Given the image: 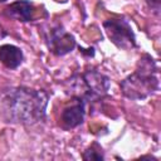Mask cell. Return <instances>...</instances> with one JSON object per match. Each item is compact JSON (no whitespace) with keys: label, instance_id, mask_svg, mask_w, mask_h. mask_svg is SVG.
Wrapping results in <instances>:
<instances>
[{"label":"cell","instance_id":"cell-1","mask_svg":"<svg viewBox=\"0 0 161 161\" xmlns=\"http://www.w3.org/2000/svg\"><path fill=\"white\" fill-rule=\"evenodd\" d=\"M48 94L29 87H10L0 96V113L14 125H35L45 118Z\"/></svg>","mask_w":161,"mask_h":161},{"label":"cell","instance_id":"cell-2","mask_svg":"<svg viewBox=\"0 0 161 161\" xmlns=\"http://www.w3.org/2000/svg\"><path fill=\"white\" fill-rule=\"evenodd\" d=\"M121 92L130 99H145L153 94L158 87V72L153 59L150 55H143L137 65V69L126 77L121 84Z\"/></svg>","mask_w":161,"mask_h":161},{"label":"cell","instance_id":"cell-3","mask_svg":"<svg viewBox=\"0 0 161 161\" xmlns=\"http://www.w3.org/2000/svg\"><path fill=\"white\" fill-rule=\"evenodd\" d=\"M72 80H74L73 93L75 98H79L84 102L98 97H103L107 94L109 89L108 77L94 69L87 70Z\"/></svg>","mask_w":161,"mask_h":161},{"label":"cell","instance_id":"cell-4","mask_svg":"<svg viewBox=\"0 0 161 161\" xmlns=\"http://www.w3.org/2000/svg\"><path fill=\"white\" fill-rule=\"evenodd\" d=\"M103 28L106 30L109 40L119 49H132L136 47L135 34L132 31L131 25L127 20L123 19H109L103 23Z\"/></svg>","mask_w":161,"mask_h":161},{"label":"cell","instance_id":"cell-5","mask_svg":"<svg viewBox=\"0 0 161 161\" xmlns=\"http://www.w3.org/2000/svg\"><path fill=\"white\" fill-rule=\"evenodd\" d=\"M47 44L53 54L64 55L74 49L75 40L73 35L67 33L62 26H55L49 30L47 36Z\"/></svg>","mask_w":161,"mask_h":161},{"label":"cell","instance_id":"cell-6","mask_svg":"<svg viewBox=\"0 0 161 161\" xmlns=\"http://www.w3.org/2000/svg\"><path fill=\"white\" fill-rule=\"evenodd\" d=\"M84 101L74 97V103L63 109L60 121L65 128H74L84 121Z\"/></svg>","mask_w":161,"mask_h":161},{"label":"cell","instance_id":"cell-7","mask_svg":"<svg viewBox=\"0 0 161 161\" xmlns=\"http://www.w3.org/2000/svg\"><path fill=\"white\" fill-rule=\"evenodd\" d=\"M4 14L19 21H30L34 16V6L28 0H18L4 9Z\"/></svg>","mask_w":161,"mask_h":161},{"label":"cell","instance_id":"cell-8","mask_svg":"<svg viewBox=\"0 0 161 161\" xmlns=\"http://www.w3.org/2000/svg\"><path fill=\"white\" fill-rule=\"evenodd\" d=\"M23 52L13 44L0 45V62L9 69H15L23 63Z\"/></svg>","mask_w":161,"mask_h":161},{"label":"cell","instance_id":"cell-9","mask_svg":"<svg viewBox=\"0 0 161 161\" xmlns=\"http://www.w3.org/2000/svg\"><path fill=\"white\" fill-rule=\"evenodd\" d=\"M83 160H103L104 156H103V152H102V148L98 147V145H93L91 147H88L83 155H82Z\"/></svg>","mask_w":161,"mask_h":161},{"label":"cell","instance_id":"cell-10","mask_svg":"<svg viewBox=\"0 0 161 161\" xmlns=\"http://www.w3.org/2000/svg\"><path fill=\"white\" fill-rule=\"evenodd\" d=\"M146 4L148 5V8L152 11L158 14V11H160V0H146Z\"/></svg>","mask_w":161,"mask_h":161},{"label":"cell","instance_id":"cell-11","mask_svg":"<svg viewBox=\"0 0 161 161\" xmlns=\"http://www.w3.org/2000/svg\"><path fill=\"white\" fill-rule=\"evenodd\" d=\"M5 35H6V31H5L4 28L0 25V40H1L3 38H5Z\"/></svg>","mask_w":161,"mask_h":161},{"label":"cell","instance_id":"cell-12","mask_svg":"<svg viewBox=\"0 0 161 161\" xmlns=\"http://www.w3.org/2000/svg\"><path fill=\"white\" fill-rule=\"evenodd\" d=\"M4 1H6V0H0V3H4Z\"/></svg>","mask_w":161,"mask_h":161}]
</instances>
